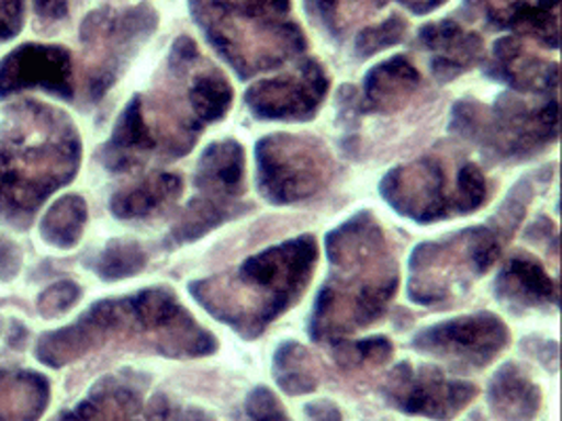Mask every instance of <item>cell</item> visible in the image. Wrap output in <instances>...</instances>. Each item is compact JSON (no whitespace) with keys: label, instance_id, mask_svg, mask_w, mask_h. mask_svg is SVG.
I'll list each match as a JSON object with an SVG mask.
<instances>
[{"label":"cell","instance_id":"cell-1","mask_svg":"<svg viewBox=\"0 0 562 421\" xmlns=\"http://www.w3.org/2000/svg\"><path fill=\"white\" fill-rule=\"evenodd\" d=\"M148 335L154 350L165 356H206L217 350V342L169 289L156 287L135 293L125 299H105L91 306L85 315L41 338L36 356L49 367L70 365L91 350L110 340H131Z\"/></svg>","mask_w":562,"mask_h":421},{"label":"cell","instance_id":"cell-2","mask_svg":"<svg viewBox=\"0 0 562 421\" xmlns=\"http://www.w3.org/2000/svg\"><path fill=\"white\" fill-rule=\"evenodd\" d=\"M331 281L321 291L310 335L316 342H335L384 315L398 287L396 263L392 262L380 224L369 210L357 213L327 237Z\"/></svg>","mask_w":562,"mask_h":421},{"label":"cell","instance_id":"cell-3","mask_svg":"<svg viewBox=\"0 0 562 421\" xmlns=\"http://www.w3.org/2000/svg\"><path fill=\"white\" fill-rule=\"evenodd\" d=\"M316 260V238L304 235L257 253L228 276L192 283L190 293L217 320L251 340L300 299Z\"/></svg>","mask_w":562,"mask_h":421},{"label":"cell","instance_id":"cell-4","mask_svg":"<svg viewBox=\"0 0 562 421\" xmlns=\"http://www.w3.org/2000/svg\"><path fill=\"white\" fill-rule=\"evenodd\" d=\"M11 110L0 133V213L18 219L72 182L80 139L70 118L53 107L27 102Z\"/></svg>","mask_w":562,"mask_h":421},{"label":"cell","instance_id":"cell-5","mask_svg":"<svg viewBox=\"0 0 562 421\" xmlns=\"http://www.w3.org/2000/svg\"><path fill=\"white\" fill-rule=\"evenodd\" d=\"M190 7L211 45L240 79L306 49L304 32L291 20V0H190Z\"/></svg>","mask_w":562,"mask_h":421},{"label":"cell","instance_id":"cell-6","mask_svg":"<svg viewBox=\"0 0 562 421\" xmlns=\"http://www.w3.org/2000/svg\"><path fill=\"white\" fill-rule=\"evenodd\" d=\"M451 132L502 160L533 157L559 135V104L529 105L506 93L491 107L463 100L456 105Z\"/></svg>","mask_w":562,"mask_h":421},{"label":"cell","instance_id":"cell-7","mask_svg":"<svg viewBox=\"0 0 562 421\" xmlns=\"http://www.w3.org/2000/svg\"><path fill=\"white\" fill-rule=\"evenodd\" d=\"M510 237L493 226L468 228L438 242H422L411 255L409 297L419 306L449 299L470 281L486 274Z\"/></svg>","mask_w":562,"mask_h":421},{"label":"cell","instance_id":"cell-8","mask_svg":"<svg viewBox=\"0 0 562 421\" xmlns=\"http://www.w3.org/2000/svg\"><path fill=\"white\" fill-rule=\"evenodd\" d=\"M257 185L274 205L306 201L331 180L333 158L323 141L277 133L257 141Z\"/></svg>","mask_w":562,"mask_h":421},{"label":"cell","instance_id":"cell-9","mask_svg":"<svg viewBox=\"0 0 562 421\" xmlns=\"http://www.w3.org/2000/svg\"><path fill=\"white\" fill-rule=\"evenodd\" d=\"M508 342L506 322L491 312H479L426 327L413 338V348L458 367L483 368L506 350Z\"/></svg>","mask_w":562,"mask_h":421},{"label":"cell","instance_id":"cell-10","mask_svg":"<svg viewBox=\"0 0 562 421\" xmlns=\"http://www.w3.org/2000/svg\"><path fill=\"white\" fill-rule=\"evenodd\" d=\"M390 407L435 421H451L479 395V388L468 382L449 379L432 365L411 367L401 363L390 371L382 386Z\"/></svg>","mask_w":562,"mask_h":421},{"label":"cell","instance_id":"cell-11","mask_svg":"<svg viewBox=\"0 0 562 421\" xmlns=\"http://www.w3.org/2000/svg\"><path fill=\"white\" fill-rule=\"evenodd\" d=\"M380 190L392 209L419 224L460 215L458 185H451L438 158H419L392 169Z\"/></svg>","mask_w":562,"mask_h":421},{"label":"cell","instance_id":"cell-12","mask_svg":"<svg viewBox=\"0 0 562 421\" xmlns=\"http://www.w3.org/2000/svg\"><path fill=\"white\" fill-rule=\"evenodd\" d=\"M158 26V15L150 4L131 7L125 11L102 9L91 13L80 30L82 43L91 47H102L108 53L102 64H98L87 77V91L91 100H100L119 77V61L123 55L133 52L144 43Z\"/></svg>","mask_w":562,"mask_h":421},{"label":"cell","instance_id":"cell-13","mask_svg":"<svg viewBox=\"0 0 562 421\" xmlns=\"http://www.w3.org/2000/svg\"><path fill=\"white\" fill-rule=\"evenodd\" d=\"M327 91V72L316 59H306L291 75L259 80L249 87L245 102L263 121H307L318 112Z\"/></svg>","mask_w":562,"mask_h":421},{"label":"cell","instance_id":"cell-14","mask_svg":"<svg viewBox=\"0 0 562 421\" xmlns=\"http://www.w3.org/2000/svg\"><path fill=\"white\" fill-rule=\"evenodd\" d=\"M47 89L64 100H72V57L55 45H22L0 61V98L26 89Z\"/></svg>","mask_w":562,"mask_h":421},{"label":"cell","instance_id":"cell-15","mask_svg":"<svg viewBox=\"0 0 562 421\" xmlns=\"http://www.w3.org/2000/svg\"><path fill=\"white\" fill-rule=\"evenodd\" d=\"M485 70L518 93H557L559 87V66L537 57L518 38L497 41Z\"/></svg>","mask_w":562,"mask_h":421},{"label":"cell","instance_id":"cell-16","mask_svg":"<svg viewBox=\"0 0 562 421\" xmlns=\"http://www.w3.org/2000/svg\"><path fill=\"white\" fill-rule=\"evenodd\" d=\"M419 43L430 53V70L438 80H453L472 70L485 53L483 38L453 20L435 22L419 30Z\"/></svg>","mask_w":562,"mask_h":421},{"label":"cell","instance_id":"cell-17","mask_svg":"<svg viewBox=\"0 0 562 421\" xmlns=\"http://www.w3.org/2000/svg\"><path fill=\"white\" fill-rule=\"evenodd\" d=\"M495 295L514 310L554 308L559 304V285L541 263L529 255H514L495 278Z\"/></svg>","mask_w":562,"mask_h":421},{"label":"cell","instance_id":"cell-18","mask_svg":"<svg viewBox=\"0 0 562 421\" xmlns=\"http://www.w3.org/2000/svg\"><path fill=\"white\" fill-rule=\"evenodd\" d=\"M419 82V70L405 55L390 57L367 72L362 98H358V110L362 105L369 112H392L409 100Z\"/></svg>","mask_w":562,"mask_h":421},{"label":"cell","instance_id":"cell-19","mask_svg":"<svg viewBox=\"0 0 562 421\" xmlns=\"http://www.w3.org/2000/svg\"><path fill=\"white\" fill-rule=\"evenodd\" d=\"M488 407L502 421H533L541 409V390L522 367L506 363L491 377Z\"/></svg>","mask_w":562,"mask_h":421},{"label":"cell","instance_id":"cell-20","mask_svg":"<svg viewBox=\"0 0 562 421\" xmlns=\"http://www.w3.org/2000/svg\"><path fill=\"white\" fill-rule=\"evenodd\" d=\"M245 180V150L238 141L224 139L213 141L196 167L194 184L201 194L213 198H228L234 201Z\"/></svg>","mask_w":562,"mask_h":421},{"label":"cell","instance_id":"cell-21","mask_svg":"<svg viewBox=\"0 0 562 421\" xmlns=\"http://www.w3.org/2000/svg\"><path fill=\"white\" fill-rule=\"evenodd\" d=\"M156 146L150 125L146 123L144 100L137 95L123 110L112 137L103 150V162L112 171H128L144 162L146 155Z\"/></svg>","mask_w":562,"mask_h":421},{"label":"cell","instance_id":"cell-22","mask_svg":"<svg viewBox=\"0 0 562 421\" xmlns=\"http://www.w3.org/2000/svg\"><path fill=\"white\" fill-rule=\"evenodd\" d=\"M52 398V384L34 371H0V421H38Z\"/></svg>","mask_w":562,"mask_h":421},{"label":"cell","instance_id":"cell-23","mask_svg":"<svg viewBox=\"0 0 562 421\" xmlns=\"http://www.w3.org/2000/svg\"><path fill=\"white\" fill-rule=\"evenodd\" d=\"M142 398L119 377H105L89 396L57 421H139Z\"/></svg>","mask_w":562,"mask_h":421},{"label":"cell","instance_id":"cell-24","mask_svg":"<svg viewBox=\"0 0 562 421\" xmlns=\"http://www.w3.org/2000/svg\"><path fill=\"white\" fill-rule=\"evenodd\" d=\"M183 190V182L173 173H160L150 175L139 184L131 185L127 190H121L112 198V213L119 219H139L148 217L171 201H176Z\"/></svg>","mask_w":562,"mask_h":421},{"label":"cell","instance_id":"cell-25","mask_svg":"<svg viewBox=\"0 0 562 421\" xmlns=\"http://www.w3.org/2000/svg\"><path fill=\"white\" fill-rule=\"evenodd\" d=\"M240 213H245V207L240 203L228 201V198H213V196L203 194L201 198H194L179 215L167 240L171 244L199 240V238L205 237L206 232L215 230L217 226L238 217Z\"/></svg>","mask_w":562,"mask_h":421},{"label":"cell","instance_id":"cell-26","mask_svg":"<svg viewBox=\"0 0 562 421\" xmlns=\"http://www.w3.org/2000/svg\"><path fill=\"white\" fill-rule=\"evenodd\" d=\"M274 379L284 395L304 396L316 392L321 368L302 343L282 342L274 354Z\"/></svg>","mask_w":562,"mask_h":421},{"label":"cell","instance_id":"cell-27","mask_svg":"<svg viewBox=\"0 0 562 421\" xmlns=\"http://www.w3.org/2000/svg\"><path fill=\"white\" fill-rule=\"evenodd\" d=\"M87 203L78 194H66L59 201H55L52 209L45 213L41 221V235L59 249L77 247L78 240L87 226Z\"/></svg>","mask_w":562,"mask_h":421},{"label":"cell","instance_id":"cell-28","mask_svg":"<svg viewBox=\"0 0 562 421\" xmlns=\"http://www.w3.org/2000/svg\"><path fill=\"white\" fill-rule=\"evenodd\" d=\"M146 263H148V255L139 242L119 238L105 244L102 255L95 263V272L102 276L103 281H123L139 274L146 268Z\"/></svg>","mask_w":562,"mask_h":421},{"label":"cell","instance_id":"cell-29","mask_svg":"<svg viewBox=\"0 0 562 421\" xmlns=\"http://www.w3.org/2000/svg\"><path fill=\"white\" fill-rule=\"evenodd\" d=\"M516 32L537 38L550 49L559 47V0H536L531 2L520 22L514 27Z\"/></svg>","mask_w":562,"mask_h":421},{"label":"cell","instance_id":"cell-30","mask_svg":"<svg viewBox=\"0 0 562 421\" xmlns=\"http://www.w3.org/2000/svg\"><path fill=\"white\" fill-rule=\"evenodd\" d=\"M531 0H463V11L472 20H483L491 27H510L520 22Z\"/></svg>","mask_w":562,"mask_h":421},{"label":"cell","instance_id":"cell-31","mask_svg":"<svg viewBox=\"0 0 562 421\" xmlns=\"http://www.w3.org/2000/svg\"><path fill=\"white\" fill-rule=\"evenodd\" d=\"M394 354L392 343L387 342L382 335L360 340V342H339L333 348L335 361L346 368L362 367V365H380L390 361Z\"/></svg>","mask_w":562,"mask_h":421},{"label":"cell","instance_id":"cell-32","mask_svg":"<svg viewBox=\"0 0 562 421\" xmlns=\"http://www.w3.org/2000/svg\"><path fill=\"white\" fill-rule=\"evenodd\" d=\"M407 34V20L398 13L390 15L378 26L364 27L357 36V55L367 59L398 45Z\"/></svg>","mask_w":562,"mask_h":421},{"label":"cell","instance_id":"cell-33","mask_svg":"<svg viewBox=\"0 0 562 421\" xmlns=\"http://www.w3.org/2000/svg\"><path fill=\"white\" fill-rule=\"evenodd\" d=\"M458 185V207L460 215H468L481 209L488 198V185H486L483 171L474 162H463L456 175Z\"/></svg>","mask_w":562,"mask_h":421},{"label":"cell","instance_id":"cell-34","mask_svg":"<svg viewBox=\"0 0 562 421\" xmlns=\"http://www.w3.org/2000/svg\"><path fill=\"white\" fill-rule=\"evenodd\" d=\"M243 421H293L284 407H282L281 400L277 398V395L266 388V386H259L251 395L247 396L245 405H243Z\"/></svg>","mask_w":562,"mask_h":421},{"label":"cell","instance_id":"cell-35","mask_svg":"<svg viewBox=\"0 0 562 421\" xmlns=\"http://www.w3.org/2000/svg\"><path fill=\"white\" fill-rule=\"evenodd\" d=\"M80 299V287L72 281H59L49 289L43 291L38 297V312L43 316H59L77 306Z\"/></svg>","mask_w":562,"mask_h":421},{"label":"cell","instance_id":"cell-36","mask_svg":"<svg viewBox=\"0 0 562 421\" xmlns=\"http://www.w3.org/2000/svg\"><path fill=\"white\" fill-rule=\"evenodd\" d=\"M24 22V0H0V43L13 38Z\"/></svg>","mask_w":562,"mask_h":421},{"label":"cell","instance_id":"cell-37","mask_svg":"<svg viewBox=\"0 0 562 421\" xmlns=\"http://www.w3.org/2000/svg\"><path fill=\"white\" fill-rule=\"evenodd\" d=\"M20 263H22V255L15 249V244L0 237V276L9 281L15 272H20Z\"/></svg>","mask_w":562,"mask_h":421},{"label":"cell","instance_id":"cell-38","mask_svg":"<svg viewBox=\"0 0 562 421\" xmlns=\"http://www.w3.org/2000/svg\"><path fill=\"white\" fill-rule=\"evenodd\" d=\"M307 421H341L339 409L331 400H316L306 409Z\"/></svg>","mask_w":562,"mask_h":421},{"label":"cell","instance_id":"cell-39","mask_svg":"<svg viewBox=\"0 0 562 421\" xmlns=\"http://www.w3.org/2000/svg\"><path fill=\"white\" fill-rule=\"evenodd\" d=\"M34 9L45 20H64L68 15V0H34Z\"/></svg>","mask_w":562,"mask_h":421},{"label":"cell","instance_id":"cell-40","mask_svg":"<svg viewBox=\"0 0 562 421\" xmlns=\"http://www.w3.org/2000/svg\"><path fill=\"white\" fill-rule=\"evenodd\" d=\"M337 2L339 0H306L307 11H312V15L323 20L327 26L335 27Z\"/></svg>","mask_w":562,"mask_h":421},{"label":"cell","instance_id":"cell-41","mask_svg":"<svg viewBox=\"0 0 562 421\" xmlns=\"http://www.w3.org/2000/svg\"><path fill=\"white\" fill-rule=\"evenodd\" d=\"M355 2H367V4H373V7H384L387 0H355ZM396 2L405 4L409 11L417 13V15H424V13L435 11L440 4H445L447 0H396Z\"/></svg>","mask_w":562,"mask_h":421},{"label":"cell","instance_id":"cell-42","mask_svg":"<svg viewBox=\"0 0 562 421\" xmlns=\"http://www.w3.org/2000/svg\"><path fill=\"white\" fill-rule=\"evenodd\" d=\"M179 421H213L203 411H186Z\"/></svg>","mask_w":562,"mask_h":421}]
</instances>
